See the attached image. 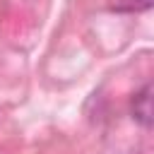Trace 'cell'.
<instances>
[{
	"label": "cell",
	"mask_w": 154,
	"mask_h": 154,
	"mask_svg": "<svg viewBox=\"0 0 154 154\" xmlns=\"http://www.w3.org/2000/svg\"><path fill=\"white\" fill-rule=\"evenodd\" d=\"M130 111H132V118L142 128H152V84L149 82L142 84V89L132 94Z\"/></svg>",
	"instance_id": "1"
},
{
	"label": "cell",
	"mask_w": 154,
	"mask_h": 154,
	"mask_svg": "<svg viewBox=\"0 0 154 154\" xmlns=\"http://www.w3.org/2000/svg\"><path fill=\"white\" fill-rule=\"evenodd\" d=\"M152 5H154V0H111V10L113 12H125V14L147 12Z\"/></svg>",
	"instance_id": "2"
}]
</instances>
